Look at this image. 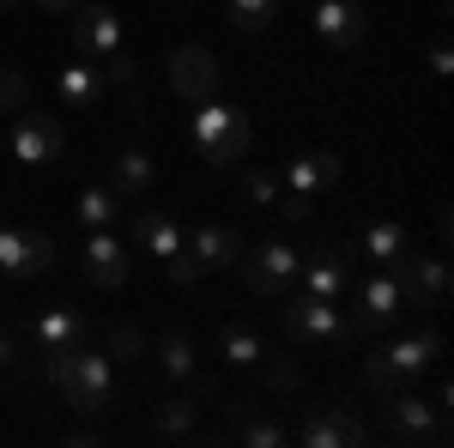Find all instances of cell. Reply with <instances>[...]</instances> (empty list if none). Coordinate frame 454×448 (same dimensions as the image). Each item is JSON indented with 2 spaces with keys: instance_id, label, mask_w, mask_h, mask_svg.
I'll return each instance as SVG.
<instances>
[{
  "instance_id": "1",
  "label": "cell",
  "mask_w": 454,
  "mask_h": 448,
  "mask_svg": "<svg viewBox=\"0 0 454 448\" xmlns=\"http://www.w3.org/2000/svg\"><path fill=\"white\" fill-rule=\"evenodd\" d=\"M49 381H55V394L67 400L73 413H104L109 394H115V376H109V351H85V345L49 351Z\"/></svg>"
},
{
  "instance_id": "2",
  "label": "cell",
  "mask_w": 454,
  "mask_h": 448,
  "mask_svg": "<svg viewBox=\"0 0 454 448\" xmlns=\"http://www.w3.org/2000/svg\"><path fill=\"white\" fill-rule=\"evenodd\" d=\"M188 134H194V152H200V164H243L248 158V115L231 104H200L194 109V122H188Z\"/></svg>"
},
{
  "instance_id": "3",
  "label": "cell",
  "mask_w": 454,
  "mask_h": 448,
  "mask_svg": "<svg viewBox=\"0 0 454 448\" xmlns=\"http://www.w3.org/2000/svg\"><path fill=\"white\" fill-rule=\"evenodd\" d=\"M285 327H291V340H297V345H346L351 340L346 310H340L333 297H309V291L285 303Z\"/></svg>"
},
{
  "instance_id": "4",
  "label": "cell",
  "mask_w": 454,
  "mask_h": 448,
  "mask_svg": "<svg viewBox=\"0 0 454 448\" xmlns=\"http://www.w3.org/2000/svg\"><path fill=\"white\" fill-rule=\"evenodd\" d=\"M61 145H67V134H61V122H55L49 109H19V115H12L6 152H12L19 164H55Z\"/></svg>"
},
{
  "instance_id": "5",
  "label": "cell",
  "mask_w": 454,
  "mask_h": 448,
  "mask_svg": "<svg viewBox=\"0 0 454 448\" xmlns=\"http://www.w3.org/2000/svg\"><path fill=\"white\" fill-rule=\"evenodd\" d=\"M351 303H357V310L346 315L351 334H376V327H387L394 315L406 310V291H400V279H394V273H370L357 291H351Z\"/></svg>"
},
{
  "instance_id": "6",
  "label": "cell",
  "mask_w": 454,
  "mask_h": 448,
  "mask_svg": "<svg viewBox=\"0 0 454 448\" xmlns=\"http://www.w3.org/2000/svg\"><path fill=\"white\" fill-rule=\"evenodd\" d=\"M55 267V242L43 237V231H12V224H0V273L12 279H36Z\"/></svg>"
},
{
  "instance_id": "7",
  "label": "cell",
  "mask_w": 454,
  "mask_h": 448,
  "mask_svg": "<svg viewBox=\"0 0 454 448\" xmlns=\"http://www.w3.org/2000/svg\"><path fill=\"white\" fill-rule=\"evenodd\" d=\"M315 31L327 49L351 55L364 36H370V19H364V0H315Z\"/></svg>"
},
{
  "instance_id": "8",
  "label": "cell",
  "mask_w": 454,
  "mask_h": 448,
  "mask_svg": "<svg viewBox=\"0 0 454 448\" xmlns=\"http://www.w3.org/2000/svg\"><path fill=\"white\" fill-rule=\"evenodd\" d=\"M170 85H176V98L207 104L212 91H218V61H212V49H200V43H182V49L170 55Z\"/></svg>"
},
{
  "instance_id": "9",
  "label": "cell",
  "mask_w": 454,
  "mask_h": 448,
  "mask_svg": "<svg viewBox=\"0 0 454 448\" xmlns=\"http://www.w3.org/2000/svg\"><path fill=\"white\" fill-rule=\"evenodd\" d=\"M394 279H400L406 303H419V310H436V303L449 297V261H419L412 248L394 261Z\"/></svg>"
},
{
  "instance_id": "10",
  "label": "cell",
  "mask_w": 454,
  "mask_h": 448,
  "mask_svg": "<svg viewBox=\"0 0 454 448\" xmlns=\"http://www.w3.org/2000/svg\"><path fill=\"white\" fill-rule=\"evenodd\" d=\"M291 279H297V248L291 242H267L254 261H243V285L254 297H279Z\"/></svg>"
},
{
  "instance_id": "11",
  "label": "cell",
  "mask_w": 454,
  "mask_h": 448,
  "mask_svg": "<svg viewBox=\"0 0 454 448\" xmlns=\"http://www.w3.org/2000/svg\"><path fill=\"white\" fill-rule=\"evenodd\" d=\"M73 43H79L85 61H104L121 49V19L109 6H73Z\"/></svg>"
},
{
  "instance_id": "12",
  "label": "cell",
  "mask_w": 454,
  "mask_h": 448,
  "mask_svg": "<svg viewBox=\"0 0 454 448\" xmlns=\"http://www.w3.org/2000/svg\"><path fill=\"white\" fill-rule=\"evenodd\" d=\"M85 279L104 285V291L128 285V242L115 231H91V242H85Z\"/></svg>"
},
{
  "instance_id": "13",
  "label": "cell",
  "mask_w": 454,
  "mask_h": 448,
  "mask_svg": "<svg viewBox=\"0 0 454 448\" xmlns=\"http://www.w3.org/2000/svg\"><path fill=\"white\" fill-rule=\"evenodd\" d=\"M303 443L309 448H357V443H370V430L351 424L340 406H321V413H309V424H303Z\"/></svg>"
},
{
  "instance_id": "14",
  "label": "cell",
  "mask_w": 454,
  "mask_h": 448,
  "mask_svg": "<svg viewBox=\"0 0 454 448\" xmlns=\"http://www.w3.org/2000/svg\"><path fill=\"white\" fill-rule=\"evenodd\" d=\"M394 424H400V436L449 443V418H442V406H430V400H419V394H400V400H394Z\"/></svg>"
},
{
  "instance_id": "15",
  "label": "cell",
  "mask_w": 454,
  "mask_h": 448,
  "mask_svg": "<svg viewBox=\"0 0 454 448\" xmlns=\"http://www.w3.org/2000/svg\"><path fill=\"white\" fill-rule=\"evenodd\" d=\"M340 182V158L333 152H303V158H291V170H285V188H297V194H321V188H333Z\"/></svg>"
},
{
  "instance_id": "16",
  "label": "cell",
  "mask_w": 454,
  "mask_h": 448,
  "mask_svg": "<svg viewBox=\"0 0 454 448\" xmlns=\"http://www.w3.org/2000/svg\"><path fill=\"white\" fill-rule=\"evenodd\" d=\"M297 273H303V285H309V297H346V261H340V248H321V255H309V261H297Z\"/></svg>"
},
{
  "instance_id": "17",
  "label": "cell",
  "mask_w": 454,
  "mask_h": 448,
  "mask_svg": "<svg viewBox=\"0 0 454 448\" xmlns=\"http://www.w3.org/2000/svg\"><path fill=\"white\" fill-rule=\"evenodd\" d=\"M104 67H85V61H79V67H61V104L67 109H79V115H91V109L104 104Z\"/></svg>"
},
{
  "instance_id": "18",
  "label": "cell",
  "mask_w": 454,
  "mask_h": 448,
  "mask_svg": "<svg viewBox=\"0 0 454 448\" xmlns=\"http://www.w3.org/2000/svg\"><path fill=\"white\" fill-rule=\"evenodd\" d=\"M79 334H85L79 310H49V315H36L31 345L43 351V358H49V351H67V345H79Z\"/></svg>"
},
{
  "instance_id": "19",
  "label": "cell",
  "mask_w": 454,
  "mask_h": 448,
  "mask_svg": "<svg viewBox=\"0 0 454 448\" xmlns=\"http://www.w3.org/2000/svg\"><path fill=\"white\" fill-rule=\"evenodd\" d=\"M436 351H442L436 334H412V340H394L382 358H387V370H394V376H419V370L436 364Z\"/></svg>"
},
{
  "instance_id": "20",
  "label": "cell",
  "mask_w": 454,
  "mask_h": 448,
  "mask_svg": "<svg viewBox=\"0 0 454 448\" xmlns=\"http://www.w3.org/2000/svg\"><path fill=\"white\" fill-rule=\"evenodd\" d=\"M188 248H194L207 267H231V261H243V237H237V231H224V224H200Z\"/></svg>"
},
{
  "instance_id": "21",
  "label": "cell",
  "mask_w": 454,
  "mask_h": 448,
  "mask_svg": "<svg viewBox=\"0 0 454 448\" xmlns=\"http://www.w3.org/2000/svg\"><path fill=\"white\" fill-rule=\"evenodd\" d=\"M218 351H224V364H261V358H267V340H261V334H254V327H243V321H224V327H218Z\"/></svg>"
},
{
  "instance_id": "22",
  "label": "cell",
  "mask_w": 454,
  "mask_h": 448,
  "mask_svg": "<svg viewBox=\"0 0 454 448\" xmlns=\"http://www.w3.org/2000/svg\"><path fill=\"white\" fill-rule=\"evenodd\" d=\"M79 224H91V231H109L121 212H128V200L115 194V188H79Z\"/></svg>"
},
{
  "instance_id": "23",
  "label": "cell",
  "mask_w": 454,
  "mask_h": 448,
  "mask_svg": "<svg viewBox=\"0 0 454 448\" xmlns=\"http://www.w3.org/2000/svg\"><path fill=\"white\" fill-rule=\"evenodd\" d=\"M140 242L158 261H170L176 248H182V224H176L170 212H140Z\"/></svg>"
},
{
  "instance_id": "24",
  "label": "cell",
  "mask_w": 454,
  "mask_h": 448,
  "mask_svg": "<svg viewBox=\"0 0 454 448\" xmlns=\"http://www.w3.org/2000/svg\"><path fill=\"white\" fill-rule=\"evenodd\" d=\"M364 255H370L376 267H394V261L406 255V231H400L394 218H382V224H370V231H364Z\"/></svg>"
},
{
  "instance_id": "25",
  "label": "cell",
  "mask_w": 454,
  "mask_h": 448,
  "mask_svg": "<svg viewBox=\"0 0 454 448\" xmlns=\"http://www.w3.org/2000/svg\"><path fill=\"white\" fill-rule=\"evenodd\" d=\"M109 188H115L121 200H128V194H145V188H152V158H145V152H121V158H115V182H109Z\"/></svg>"
},
{
  "instance_id": "26",
  "label": "cell",
  "mask_w": 454,
  "mask_h": 448,
  "mask_svg": "<svg viewBox=\"0 0 454 448\" xmlns=\"http://www.w3.org/2000/svg\"><path fill=\"white\" fill-rule=\"evenodd\" d=\"M279 19V0H231V25L237 31H267Z\"/></svg>"
},
{
  "instance_id": "27",
  "label": "cell",
  "mask_w": 454,
  "mask_h": 448,
  "mask_svg": "<svg viewBox=\"0 0 454 448\" xmlns=\"http://www.w3.org/2000/svg\"><path fill=\"white\" fill-rule=\"evenodd\" d=\"M158 430L164 436H188L194 430V400H164L158 406Z\"/></svg>"
},
{
  "instance_id": "28",
  "label": "cell",
  "mask_w": 454,
  "mask_h": 448,
  "mask_svg": "<svg viewBox=\"0 0 454 448\" xmlns=\"http://www.w3.org/2000/svg\"><path fill=\"white\" fill-rule=\"evenodd\" d=\"M164 273H170V285H194V279L207 273V261H200V255H194V248L182 242V248H176L170 261H164Z\"/></svg>"
},
{
  "instance_id": "29",
  "label": "cell",
  "mask_w": 454,
  "mask_h": 448,
  "mask_svg": "<svg viewBox=\"0 0 454 448\" xmlns=\"http://www.w3.org/2000/svg\"><path fill=\"white\" fill-rule=\"evenodd\" d=\"M104 85H115V91H140V67L115 49V55H104Z\"/></svg>"
},
{
  "instance_id": "30",
  "label": "cell",
  "mask_w": 454,
  "mask_h": 448,
  "mask_svg": "<svg viewBox=\"0 0 454 448\" xmlns=\"http://www.w3.org/2000/svg\"><path fill=\"white\" fill-rule=\"evenodd\" d=\"M164 370H170L176 381H182V376H194V345L182 340V334H170V340H164Z\"/></svg>"
},
{
  "instance_id": "31",
  "label": "cell",
  "mask_w": 454,
  "mask_h": 448,
  "mask_svg": "<svg viewBox=\"0 0 454 448\" xmlns=\"http://www.w3.org/2000/svg\"><path fill=\"white\" fill-rule=\"evenodd\" d=\"M109 358H145V334L140 327H109Z\"/></svg>"
},
{
  "instance_id": "32",
  "label": "cell",
  "mask_w": 454,
  "mask_h": 448,
  "mask_svg": "<svg viewBox=\"0 0 454 448\" xmlns=\"http://www.w3.org/2000/svg\"><path fill=\"white\" fill-rule=\"evenodd\" d=\"M273 207H279V218H291V224H303V218L315 212V200H309V194H297V188H285V182H279V194H273Z\"/></svg>"
},
{
  "instance_id": "33",
  "label": "cell",
  "mask_w": 454,
  "mask_h": 448,
  "mask_svg": "<svg viewBox=\"0 0 454 448\" xmlns=\"http://www.w3.org/2000/svg\"><path fill=\"white\" fill-rule=\"evenodd\" d=\"M237 436H243V443H254V448H279L285 443V430H279V424H267V418H248Z\"/></svg>"
},
{
  "instance_id": "34",
  "label": "cell",
  "mask_w": 454,
  "mask_h": 448,
  "mask_svg": "<svg viewBox=\"0 0 454 448\" xmlns=\"http://www.w3.org/2000/svg\"><path fill=\"white\" fill-rule=\"evenodd\" d=\"M0 109H25V79L19 73H0Z\"/></svg>"
},
{
  "instance_id": "35",
  "label": "cell",
  "mask_w": 454,
  "mask_h": 448,
  "mask_svg": "<svg viewBox=\"0 0 454 448\" xmlns=\"http://www.w3.org/2000/svg\"><path fill=\"white\" fill-rule=\"evenodd\" d=\"M273 194H279V182H273V176H248V200H254V207H273Z\"/></svg>"
},
{
  "instance_id": "36",
  "label": "cell",
  "mask_w": 454,
  "mask_h": 448,
  "mask_svg": "<svg viewBox=\"0 0 454 448\" xmlns=\"http://www.w3.org/2000/svg\"><path fill=\"white\" fill-rule=\"evenodd\" d=\"M449 61H454V55H449V43H436V49H430V73L442 79V73H449Z\"/></svg>"
},
{
  "instance_id": "37",
  "label": "cell",
  "mask_w": 454,
  "mask_h": 448,
  "mask_svg": "<svg viewBox=\"0 0 454 448\" xmlns=\"http://www.w3.org/2000/svg\"><path fill=\"white\" fill-rule=\"evenodd\" d=\"M273 388H279V394H291V388H297V370H291V364H279V370H273Z\"/></svg>"
},
{
  "instance_id": "38",
  "label": "cell",
  "mask_w": 454,
  "mask_h": 448,
  "mask_svg": "<svg viewBox=\"0 0 454 448\" xmlns=\"http://www.w3.org/2000/svg\"><path fill=\"white\" fill-rule=\"evenodd\" d=\"M12 358H19V340H12V334H0V370H6Z\"/></svg>"
},
{
  "instance_id": "39",
  "label": "cell",
  "mask_w": 454,
  "mask_h": 448,
  "mask_svg": "<svg viewBox=\"0 0 454 448\" xmlns=\"http://www.w3.org/2000/svg\"><path fill=\"white\" fill-rule=\"evenodd\" d=\"M36 6H43V12H55V19H61V12H73V6H79V0H36Z\"/></svg>"
},
{
  "instance_id": "40",
  "label": "cell",
  "mask_w": 454,
  "mask_h": 448,
  "mask_svg": "<svg viewBox=\"0 0 454 448\" xmlns=\"http://www.w3.org/2000/svg\"><path fill=\"white\" fill-rule=\"evenodd\" d=\"M0 6H19V0H0Z\"/></svg>"
},
{
  "instance_id": "41",
  "label": "cell",
  "mask_w": 454,
  "mask_h": 448,
  "mask_svg": "<svg viewBox=\"0 0 454 448\" xmlns=\"http://www.w3.org/2000/svg\"><path fill=\"white\" fill-rule=\"evenodd\" d=\"M0 152H6V134H0Z\"/></svg>"
}]
</instances>
